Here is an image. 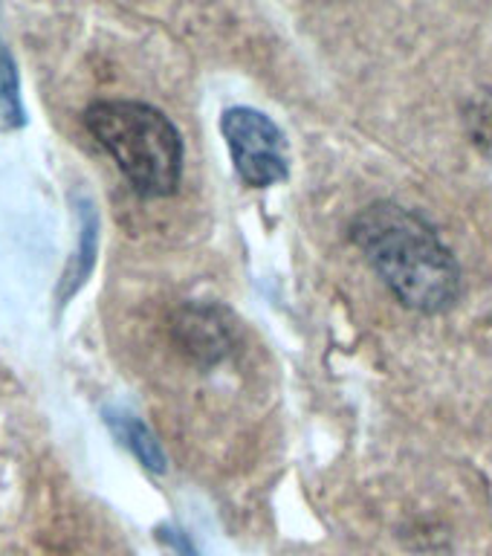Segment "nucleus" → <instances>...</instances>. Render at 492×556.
Returning <instances> with one entry per match:
<instances>
[{
  "label": "nucleus",
  "mask_w": 492,
  "mask_h": 556,
  "mask_svg": "<svg viewBox=\"0 0 492 556\" xmlns=\"http://www.w3.org/2000/svg\"><path fill=\"white\" fill-rule=\"evenodd\" d=\"M351 238L408 311L441 313L455 304L461 293L458 261L412 208L374 203L354 217Z\"/></svg>",
  "instance_id": "f257e3e1"
},
{
  "label": "nucleus",
  "mask_w": 492,
  "mask_h": 556,
  "mask_svg": "<svg viewBox=\"0 0 492 556\" xmlns=\"http://www.w3.org/2000/svg\"><path fill=\"white\" fill-rule=\"evenodd\" d=\"M85 125L137 194L168 198L180 186L182 139L163 111L125 99L96 102L87 108Z\"/></svg>",
  "instance_id": "f03ea898"
},
{
  "label": "nucleus",
  "mask_w": 492,
  "mask_h": 556,
  "mask_svg": "<svg viewBox=\"0 0 492 556\" xmlns=\"http://www.w3.org/2000/svg\"><path fill=\"white\" fill-rule=\"evenodd\" d=\"M226 146L232 151L235 172L247 186L267 189L287 180V139L267 113L252 108H229L220 119Z\"/></svg>",
  "instance_id": "7ed1b4c3"
},
{
  "label": "nucleus",
  "mask_w": 492,
  "mask_h": 556,
  "mask_svg": "<svg viewBox=\"0 0 492 556\" xmlns=\"http://www.w3.org/2000/svg\"><path fill=\"white\" fill-rule=\"evenodd\" d=\"M174 345L198 365H217L232 354V321L217 304H182L172 319Z\"/></svg>",
  "instance_id": "20e7f679"
},
{
  "label": "nucleus",
  "mask_w": 492,
  "mask_h": 556,
  "mask_svg": "<svg viewBox=\"0 0 492 556\" xmlns=\"http://www.w3.org/2000/svg\"><path fill=\"white\" fill-rule=\"evenodd\" d=\"M76 215H78V241H76V252H73L67 269H64V278H61L59 304H67L70 295L85 285L87 276H90V269H93L96 264V250H99V215H96L93 200L78 198Z\"/></svg>",
  "instance_id": "39448f33"
},
{
  "label": "nucleus",
  "mask_w": 492,
  "mask_h": 556,
  "mask_svg": "<svg viewBox=\"0 0 492 556\" xmlns=\"http://www.w3.org/2000/svg\"><path fill=\"white\" fill-rule=\"evenodd\" d=\"M104 424L111 426V432L119 438L125 450L137 455L142 467L151 469V472H165L168 469V460H165V452L156 441V434L137 415H130L125 408H104Z\"/></svg>",
  "instance_id": "423d86ee"
},
{
  "label": "nucleus",
  "mask_w": 492,
  "mask_h": 556,
  "mask_svg": "<svg viewBox=\"0 0 492 556\" xmlns=\"http://www.w3.org/2000/svg\"><path fill=\"white\" fill-rule=\"evenodd\" d=\"M160 539L163 542H168V545L177 551L180 556H198V551L191 547V542L186 536H182V530H174V528H160Z\"/></svg>",
  "instance_id": "0eeeda50"
}]
</instances>
